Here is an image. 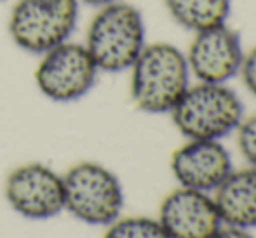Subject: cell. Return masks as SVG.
Returning a JSON list of instances; mask_svg holds the SVG:
<instances>
[{
  "instance_id": "cell-2",
  "label": "cell",
  "mask_w": 256,
  "mask_h": 238,
  "mask_svg": "<svg viewBox=\"0 0 256 238\" xmlns=\"http://www.w3.org/2000/svg\"><path fill=\"white\" fill-rule=\"evenodd\" d=\"M84 45L100 71L129 70L146 45L145 19L140 9L122 0L100 7L89 23Z\"/></svg>"
},
{
  "instance_id": "cell-1",
  "label": "cell",
  "mask_w": 256,
  "mask_h": 238,
  "mask_svg": "<svg viewBox=\"0 0 256 238\" xmlns=\"http://www.w3.org/2000/svg\"><path fill=\"white\" fill-rule=\"evenodd\" d=\"M131 70V97L145 113H171L190 87L186 56L169 42L146 44Z\"/></svg>"
},
{
  "instance_id": "cell-9",
  "label": "cell",
  "mask_w": 256,
  "mask_h": 238,
  "mask_svg": "<svg viewBox=\"0 0 256 238\" xmlns=\"http://www.w3.org/2000/svg\"><path fill=\"white\" fill-rule=\"evenodd\" d=\"M158 223L169 238H211L223 226L209 193L178 188L160 204Z\"/></svg>"
},
{
  "instance_id": "cell-5",
  "label": "cell",
  "mask_w": 256,
  "mask_h": 238,
  "mask_svg": "<svg viewBox=\"0 0 256 238\" xmlns=\"http://www.w3.org/2000/svg\"><path fill=\"white\" fill-rule=\"evenodd\" d=\"M64 209L78 221L94 226L112 225L124 207L118 178L94 162H80L63 176Z\"/></svg>"
},
{
  "instance_id": "cell-3",
  "label": "cell",
  "mask_w": 256,
  "mask_h": 238,
  "mask_svg": "<svg viewBox=\"0 0 256 238\" xmlns=\"http://www.w3.org/2000/svg\"><path fill=\"white\" fill-rule=\"evenodd\" d=\"M176 129L186 139L222 141L237 131L244 118V106L226 84H190L171 110Z\"/></svg>"
},
{
  "instance_id": "cell-15",
  "label": "cell",
  "mask_w": 256,
  "mask_h": 238,
  "mask_svg": "<svg viewBox=\"0 0 256 238\" xmlns=\"http://www.w3.org/2000/svg\"><path fill=\"white\" fill-rule=\"evenodd\" d=\"M239 77L242 78L244 87L256 97V47L250 49L244 54V61H242V66H240Z\"/></svg>"
},
{
  "instance_id": "cell-8",
  "label": "cell",
  "mask_w": 256,
  "mask_h": 238,
  "mask_svg": "<svg viewBox=\"0 0 256 238\" xmlns=\"http://www.w3.org/2000/svg\"><path fill=\"white\" fill-rule=\"evenodd\" d=\"M6 198L23 218H54L64 209L63 176L38 162L20 165L7 176Z\"/></svg>"
},
{
  "instance_id": "cell-17",
  "label": "cell",
  "mask_w": 256,
  "mask_h": 238,
  "mask_svg": "<svg viewBox=\"0 0 256 238\" xmlns=\"http://www.w3.org/2000/svg\"><path fill=\"white\" fill-rule=\"evenodd\" d=\"M78 2L86 3V5H91V7H96V9H100V7H103V5H108V3L117 2V0H78Z\"/></svg>"
},
{
  "instance_id": "cell-7",
  "label": "cell",
  "mask_w": 256,
  "mask_h": 238,
  "mask_svg": "<svg viewBox=\"0 0 256 238\" xmlns=\"http://www.w3.org/2000/svg\"><path fill=\"white\" fill-rule=\"evenodd\" d=\"M246 50L240 33L228 23L194 33L185 52L190 75L208 84H228L240 71Z\"/></svg>"
},
{
  "instance_id": "cell-10",
  "label": "cell",
  "mask_w": 256,
  "mask_h": 238,
  "mask_svg": "<svg viewBox=\"0 0 256 238\" xmlns=\"http://www.w3.org/2000/svg\"><path fill=\"white\" fill-rule=\"evenodd\" d=\"M171 171L182 188L211 193L234 171L232 157L220 141L188 139L172 153Z\"/></svg>"
},
{
  "instance_id": "cell-16",
  "label": "cell",
  "mask_w": 256,
  "mask_h": 238,
  "mask_svg": "<svg viewBox=\"0 0 256 238\" xmlns=\"http://www.w3.org/2000/svg\"><path fill=\"white\" fill-rule=\"evenodd\" d=\"M211 238H253L250 235L248 230L242 228H234V226H225V228H220Z\"/></svg>"
},
{
  "instance_id": "cell-12",
  "label": "cell",
  "mask_w": 256,
  "mask_h": 238,
  "mask_svg": "<svg viewBox=\"0 0 256 238\" xmlns=\"http://www.w3.org/2000/svg\"><path fill=\"white\" fill-rule=\"evenodd\" d=\"M169 16L192 33L228 23L232 0H164Z\"/></svg>"
},
{
  "instance_id": "cell-11",
  "label": "cell",
  "mask_w": 256,
  "mask_h": 238,
  "mask_svg": "<svg viewBox=\"0 0 256 238\" xmlns=\"http://www.w3.org/2000/svg\"><path fill=\"white\" fill-rule=\"evenodd\" d=\"M222 223L234 228H256V167L232 171L214 190Z\"/></svg>"
},
{
  "instance_id": "cell-13",
  "label": "cell",
  "mask_w": 256,
  "mask_h": 238,
  "mask_svg": "<svg viewBox=\"0 0 256 238\" xmlns=\"http://www.w3.org/2000/svg\"><path fill=\"white\" fill-rule=\"evenodd\" d=\"M103 238H169L160 223L150 218L115 219Z\"/></svg>"
},
{
  "instance_id": "cell-4",
  "label": "cell",
  "mask_w": 256,
  "mask_h": 238,
  "mask_svg": "<svg viewBox=\"0 0 256 238\" xmlns=\"http://www.w3.org/2000/svg\"><path fill=\"white\" fill-rule=\"evenodd\" d=\"M78 7V0H18L9 16L10 38L20 49L42 56L70 40Z\"/></svg>"
},
{
  "instance_id": "cell-18",
  "label": "cell",
  "mask_w": 256,
  "mask_h": 238,
  "mask_svg": "<svg viewBox=\"0 0 256 238\" xmlns=\"http://www.w3.org/2000/svg\"><path fill=\"white\" fill-rule=\"evenodd\" d=\"M0 2H2V0H0Z\"/></svg>"
},
{
  "instance_id": "cell-14",
  "label": "cell",
  "mask_w": 256,
  "mask_h": 238,
  "mask_svg": "<svg viewBox=\"0 0 256 238\" xmlns=\"http://www.w3.org/2000/svg\"><path fill=\"white\" fill-rule=\"evenodd\" d=\"M237 144L251 167H256V113L242 118L237 127Z\"/></svg>"
},
{
  "instance_id": "cell-6",
  "label": "cell",
  "mask_w": 256,
  "mask_h": 238,
  "mask_svg": "<svg viewBox=\"0 0 256 238\" xmlns=\"http://www.w3.org/2000/svg\"><path fill=\"white\" fill-rule=\"evenodd\" d=\"M98 71L84 44L66 40L42 54L35 82L38 91L51 101L72 103L91 91Z\"/></svg>"
}]
</instances>
